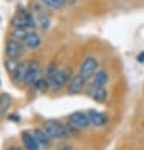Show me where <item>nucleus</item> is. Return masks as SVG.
I'll list each match as a JSON object with an SVG mask.
<instances>
[{
    "label": "nucleus",
    "mask_w": 144,
    "mask_h": 150,
    "mask_svg": "<svg viewBox=\"0 0 144 150\" xmlns=\"http://www.w3.org/2000/svg\"><path fill=\"white\" fill-rule=\"evenodd\" d=\"M71 76H73V70L70 67H63V69H58V71L54 74V76L50 80V89L52 92H59L61 91L64 87H66L68 83L70 81Z\"/></svg>",
    "instance_id": "obj_1"
},
{
    "label": "nucleus",
    "mask_w": 144,
    "mask_h": 150,
    "mask_svg": "<svg viewBox=\"0 0 144 150\" xmlns=\"http://www.w3.org/2000/svg\"><path fill=\"white\" fill-rule=\"evenodd\" d=\"M43 129L47 131L52 139H65L70 135L69 129L56 120H47L43 123Z\"/></svg>",
    "instance_id": "obj_2"
},
{
    "label": "nucleus",
    "mask_w": 144,
    "mask_h": 150,
    "mask_svg": "<svg viewBox=\"0 0 144 150\" xmlns=\"http://www.w3.org/2000/svg\"><path fill=\"white\" fill-rule=\"evenodd\" d=\"M97 71H98V60L94 57V56H87L81 64L79 74H81L86 80H88L94 76V74H96Z\"/></svg>",
    "instance_id": "obj_3"
},
{
    "label": "nucleus",
    "mask_w": 144,
    "mask_h": 150,
    "mask_svg": "<svg viewBox=\"0 0 144 150\" xmlns=\"http://www.w3.org/2000/svg\"><path fill=\"white\" fill-rule=\"evenodd\" d=\"M40 73H41V69H40V64L38 61H32L29 62L27 67H26V74H24V80L23 83L28 87H33L36 84V81L40 79Z\"/></svg>",
    "instance_id": "obj_4"
},
{
    "label": "nucleus",
    "mask_w": 144,
    "mask_h": 150,
    "mask_svg": "<svg viewBox=\"0 0 144 150\" xmlns=\"http://www.w3.org/2000/svg\"><path fill=\"white\" fill-rule=\"evenodd\" d=\"M68 122H69V125L71 127H74V129H77V130L87 129V127L91 125L88 113H87V112H82V111L71 113L69 117H68Z\"/></svg>",
    "instance_id": "obj_5"
},
{
    "label": "nucleus",
    "mask_w": 144,
    "mask_h": 150,
    "mask_svg": "<svg viewBox=\"0 0 144 150\" xmlns=\"http://www.w3.org/2000/svg\"><path fill=\"white\" fill-rule=\"evenodd\" d=\"M86 85H87V80L84 78H83L81 74H75L71 76L70 81L66 85V92H68V94H70V96H77L83 92Z\"/></svg>",
    "instance_id": "obj_6"
},
{
    "label": "nucleus",
    "mask_w": 144,
    "mask_h": 150,
    "mask_svg": "<svg viewBox=\"0 0 144 150\" xmlns=\"http://www.w3.org/2000/svg\"><path fill=\"white\" fill-rule=\"evenodd\" d=\"M26 50V46L19 41L16 40H9L5 43V55L9 59H18L19 56L23 55V52Z\"/></svg>",
    "instance_id": "obj_7"
},
{
    "label": "nucleus",
    "mask_w": 144,
    "mask_h": 150,
    "mask_svg": "<svg viewBox=\"0 0 144 150\" xmlns=\"http://www.w3.org/2000/svg\"><path fill=\"white\" fill-rule=\"evenodd\" d=\"M88 117H89V122L91 125L94 127H103L107 125L108 122V116L105 112L97 111V110H89L88 112Z\"/></svg>",
    "instance_id": "obj_8"
},
{
    "label": "nucleus",
    "mask_w": 144,
    "mask_h": 150,
    "mask_svg": "<svg viewBox=\"0 0 144 150\" xmlns=\"http://www.w3.org/2000/svg\"><path fill=\"white\" fill-rule=\"evenodd\" d=\"M22 141L26 150H40L41 145L38 144L36 136L33 135V131H23L22 132Z\"/></svg>",
    "instance_id": "obj_9"
},
{
    "label": "nucleus",
    "mask_w": 144,
    "mask_h": 150,
    "mask_svg": "<svg viewBox=\"0 0 144 150\" xmlns=\"http://www.w3.org/2000/svg\"><path fill=\"white\" fill-rule=\"evenodd\" d=\"M42 43V37H41L37 32L31 31L27 35V37L23 41V45L26 46V48H29V50H36L38 48Z\"/></svg>",
    "instance_id": "obj_10"
},
{
    "label": "nucleus",
    "mask_w": 144,
    "mask_h": 150,
    "mask_svg": "<svg viewBox=\"0 0 144 150\" xmlns=\"http://www.w3.org/2000/svg\"><path fill=\"white\" fill-rule=\"evenodd\" d=\"M110 80V75L106 70H98L92 78V87L94 88H106Z\"/></svg>",
    "instance_id": "obj_11"
},
{
    "label": "nucleus",
    "mask_w": 144,
    "mask_h": 150,
    "mask_svg": "<svg viewBox=\"0 0 144 150\" xmlns=\"http://www.w3.org/2000/svg\"><path fill=\"white\" fill-rule=\"evenodd\" d=\"M33 135L36 136L37 141H38V144L42 146V148H47L48 145L51 144L52 141V137L48 135V132L45 129H35L33 130Z\"/></svg>",
    "instance_id": "obj_12"
},
{
    "label": "nucleus",
    "mask_w": 144,
    "mask_h": 150,
    "mask_svg": "<svg viewBox=\"0 0 144 150\" xmlns=\"http://www.w3.org/2000/svg\"><path fill=\"white\" fill-rule=\"evenodd\" d=\"M89 96L92 97V99L97 103H105L108 98V92L106 88H91Z\"/></svg>",
    "instance_id": "obj_13"
},
{
    "label": "nucleus",
    "mask_w": 144,
    "mask_h": 150,
    "mask_svg": "<svg viewBox=\"0 0 144 150\" xmlns=\"http://www.w3.org/2000/svg\"><path fill=\"white\" fill-rule=\"evenodd\" d=\"M10 103H12V98L9 94H0V120L5 116V113L8 112Z\"/></svg>",
    "instance_id": "obj_14"
},
{
    "label": "nucleus",
    "mask_w": 144,
    "mask_h": 150,
    "mask_svg": "<svg viewBox=\"0 0 144 150\" xmlns=\"http://www.w3.org/2000/svg\"><path fill=\"white\" fill-rule=\"evenodd\" d=\"M40 3L43 6H47V8H50V9L60 10L65 6L68 1L66 0H40Z\"/></svg>",
    "instance_id": "obj_15"
},
{
    "label": "nucleus",
    "mask_w": 144,
    "mask_h": 150,
    "mask_svg": "<svg viewBox=\"0 0 144 150\" xmlns=\"http://www.w3.org/2000/svg\"><path fill=\"white\" fill-rule=\"evenodd\" d=\"M21 64H22V62L18 61V59H9V57H8V59L5 60V69H6V71H8V73L13 76V75L17 73V70L19 69Z\"/></svg>",
    "instance_id": "obj_16"
},
{
    "label": "nucleus",
    "mask_w": 144,
    "mask_h": 150,
    "mask_svg": "<svg viewBox=\"0 0 144 150\" xmlns=\"http://www.w3.org/2000/svg\"><path fill=\"white\" fill-rule=\"evenodd\" d=\"M33 87H35L38 92L43 93V92H46L47 89H50V81H48L46 78H40V79L36 81V84L33 85Z\"/></svg>",
    "instance_id": "obj_17"
},
{
    "label": "nucleus",
    "mask_w": 144,
    "mask_h": 150,
    "mask_svg": "<svg viewBox=\"0 0 144 150\" xmlns=\"http://www.w3.org/2000/svg\"><path fill=\"white\" fill-rule=\"evenodd\" d=\"M36 22H37V27H40L41 29H47L50 27V19H48L43 13H40V16L36 19Z\"/></svg>",
    "instance_id": "obj_18"
},
{
    "label": "nucleus",
    "mask_w": 144,
    "mask_h": 150,
    "mask_svg": "<svg viewBox=\"0 0 144 150\" xmlns=\"http://www.w3.org/2000/svg\"><path fill=\"white\" fill-rule=\"evenodd\" d=\"M6 150H22L21 148H18V146H16V145H13V146H9Z\"/></svg>",
    "instance_id": "obj_19"
},
{
    "label": "nucleus",
    "mask_w": 144,
    "mask_h": 150,
    "mask_svg": "<svg viewBox=\"0 0 144 150\" xmlns=\"http://www.w3.org/2000/svg\"><path fill=\"white\" fill-rule=\"evenodd\" d=\"M138 60L139 61H142V62H144V52H142V54L138 56Z\"/></svg>",
    "instance_id": "obj_20"
},
{
    "label": "nucleus",
    "mask_w": 144,
    "mask_h": 150,
    "mask_svg": "<svg viewBox=\"0 0 144 150\" xmlns=\"http://www.w3.org/2000/svg\"><path fill=\"white\" fill-rule=\"evenodd\" d=\"M66 1H68V0H66Z\"/></svg>",
    "instance_id": "obj_21"
}]
</instances>
